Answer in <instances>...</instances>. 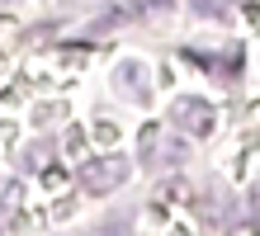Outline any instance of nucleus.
<instances>
[{
	"mask_svg": "<svg viewBox=\"0 0 260 236\" xmlns=\"http://www.w3.org/2000/svg\"><path fill=\"white\" fill-rule=\"evenodd\" d=\"M171 118H175V128H185V132H199V137H204V132L213 128V104H204V99H175Z\"/></svg>",
	"mask_w": 260,
	"mask_h": 236,
	"instance_id": "f03ea898",
	"label": "nucleus"
},
{
	"mask_svg": "<svg viewBox=\"0 0 260 236\" xmlns=\"http://www.w3.org/2000/svg\"><path fill=\"white\" fill-rule=\"evenodd\" d=\"M0 222H5V208H0Z\"/></svg>",
	"mask_w": 260,
	"mask_h": 236,
	"instance_id": "20e7f679",
	"label": "nucleus"
},
{
	"mask_svg": "<svg viewBox=\"0 0 260 236\" xmlns=\"http://www.w3.org/2000/svg\"><path fill=\"white\" fill-rule=\"evenodd\" d=\"M123 180H128V161L123 156H100V161L81 165V189L85 194H114Z\"/></svg>",
	"mask_w": 260,
	"mask_h": 236,
	"instance_id": "f257e3e1",
	"label": "nucleus"
},
{
	"mask_svg": "<svg viewBox=\"0 0 260 236\" xmlns=\"http://www.w3.org/2000/svg\"><path fill=\"white\" fill-rule=\"evenodd\" d=\"M251 213H255V222H260V189L251 194Z\"/></svg>",
	"mask_w": 260,
	"mask_h": 236,
	"instance_id": "7ed1b4c3",
	"label": "nucleus"
}]
</instances>
